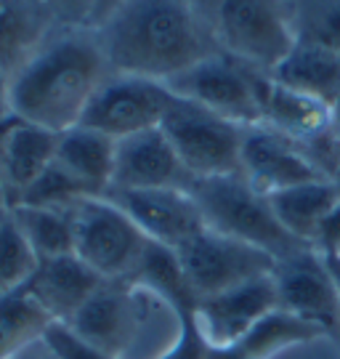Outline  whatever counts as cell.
Returning a JSON list of instances; mask_svg holds the SVG:
<instances>
[{"label": "cell", "mask_w": 340, "mask_h": 359, "mask_svg": "<svg viewBox=\"0 0 340 359\" xmlns=\"http://www.w3.org/2000/svg\"><path fill=\"white\" fill-rule=\"evenodd\" d=\"M277 309V287H274V277L268 274V277H258L237 287L200 298L194 304V320L210 344L226 346L245 333H250L258 322L266 320Z\"/></svg>", "instance_id": "obj_14"}, {"label": "cell", "mask_w": 340, "mask_h": 359, "mask_svg": "<svg viewBox=\"0 0 340 359\" xmlns=\"http://www.w3.org/2000/svg\"><path fill=\"white\" fill-rule=\"evenodd\" d=\"M157 306L168 304L147 287L130 280H107L67 325L90 346L123 359L136 346Z\"/></svg>", "instance_id": "obj_6"}, {"label": "cell", "mask_w": 340, "mask_h": 359, "mask_svg": "<svg viewBox=\"0 0 340 359\" xmlns=\"http://www.w3.org/2000/svg\"><path fill=\"white\" fill-rule=\"evenodd\" d=\"M268 75L287 88L308 93L332 107L340 93V53L298 38L292 51Z\"/></svg>", "instance_id": "obj_22"}, {"label": "cell", "mask_w": 340, "mask_h": 359, "mask_svg": "<svg viewBox=\"0 0 340 359\" xmlns=\"http://www.w3.org/2000/svg\"><path fill=\"white\" fill-rule=\"evenodd\" d=\"M301 40H311V43H319L329 51L340 53V0H332L325 8L308 19L306 29L298 32Z\"/></svg>", "instance_id": "obj_30"}, {"label": "cell", "mask_w": 340, "mask_h": 359, "mask_svg": "<svg viewBox=\"0 0 340 359\" xmlns=\"http://www.w3.org/2000/svg\"><path fill=\"white\" fill-rule=\"evenodd\" d=\"M38 269V256L27 243L13 213L0 218V295L25 287L32 271Z\"/></svg>", "instance_id": "obj_27"}, {"label": "cell", "mask_w": 340, "mask_h": 359, "mask_svg": "<svg viewBox=\"0 0 340 359\" xmlns=\"http://www.w3.org/2000/svg\"><path fill=\"white\" fill-rule=\"evenodd\" d=\"M189 3H191V8L205 19V25L213 29L215 16H218V11L224 8V3H226V0H189Z\"/></svg>", "instance_id": "obj_34"}, {"label": "cell", "mask_w": 340, "mask_h": 359, "mask_svg": "<svg viewBox=\"0 0 340 359\" xmlns=\"http://www.w3.org/2000/svg\"><path fill=\"white\" fill-rule=\"evenodd\" d=\"M189 192L200 208L208 229L255 245L266 253H271L277 261L308 248L282 229V224L268 205V197L252 189L242 179V173L194 179Z\"/></svg>", "instance_id": "obj_3"}, {"label": "cell", "mask_w": 340, "mask_h": 359, "mask_svg": "<svg viewBox=\"0 0 340 359\" xmlns=\"http://www.w3.org/2000/svg\"><path fill=\"white\" fill-rule=\"evenodd\" d=\"M75 256L104 280H128L139 266L147 237L109 197H83L72 205Z\"/></svg>", "instance_id": "obj_7"}, {"label": "cell", "mask_w": 340, "mask_h": 359, "mask_svg": "<svg viewBox=\"0 0 340 359\" xmlns=\"http://www.w3.org/2000/svg\"><path fill=\"white\" fill-rule=\"evenodd\" d=\"M319 338H325L319 327L277 309L266 320L258 322L250 333L237 338L234 344H226V346L210 344L208 359H271L285 348L319 341Z\"/></svg>", "instance_id": "obj_23"}, {"label": "cell", "mask_w": 340, "mask_h": 359, "mask_svg": "<svg viewBox=\"0 0 340 359\" xmlns=\"http://www.w3.org/2000/svg\"><path fill=\"white\" fill-rule=\"evenodd\" d=\"M266 72L237 62L234 56L215 51L165 86L176 96L226 117L237 126H261V80Z\"/></svg>", "instance_id": "obj_8"}, {"label": "cell", "mask_w": 340, "mask_h": 359, "mask_svg": "<svg viewBox=\"0 0 340 359\" xmlns=\"http://www.w3.org/2000/svg\"><path fill=\"white\" fill-rule=\"evenodd\" d=\"M170 99L173 90L160 80L109 72L93 93L80 126H88L120 142L141 130L160 128Z\"/></svg>", "instance_id": "obj_10"}, {"label": "cell", "mask_w": 340, "mask_h": 359, "mask_svg": "<svg viewBox=\"0 0 340 359\" xmlns=\"http://www.w3.org/2000/svg\"><path fill=\"white\" fill-rule=\"evenodd\" d=\"M107 283L75 253L56 258H40L38 269L27 280V290L40 306L48 311L53 322H69L88 298Z\"/></svg>", "instance_id": "obj_16"}, {"label": "cell", "mask_w": 340, "mask_h": 359, "mask_svg": "<svg viewBox=\"0 0 340 359\" xmlns=\"http://www.w3.org/2000/svg\"><path fill=\"white\" fill-rule=\"evenodd\" d=\"M176 253L197 301L258 277H268L277 266V258L271 253L208 226L176 248Z\"/></svg>", "instance_id": "obj_9"}, {"label": "cell", "mask_w": 340, "mask_h": 359, "mask_svg": "<svg viewBox=\"0 0 340 359\" xmlns=\"http://www.w3.org/2000/svg\"><path fill=\"white\" fill-rule=\"evenodd\" d=\"M43 6L56 19V25L75 29V27H88L93 0H43Z\"/></svg>", "instance_id": "obj_31"}, {"label": "cell", "mask_w": 340, "mask_h": 359, "mask_svg": "<svg viewBox=\"0 0 340 359\" xmlns=\"http://www.w3.org/2000/svg\"><path fill=\"white\" fill-rule=\"evenodd\" d=\"M325 256V253H322ZM327 258V264H329V271H332V277H335V283H338V287H340V264L335 261L332 256H325Z\"/></svg>", "instance_id": "obj_39"}, {"label": "cell", "mask_w": 340, "mask_h": 359, "mask_svg": "<svg viewBox=\"0 0 340 359\" xmlns=\"http://www.w3.org/2000/svg\"><path fill=\"white\" fill-rule=\"evenodd\" d=\"M191 181L189 170L160 128L141 130L117 142L109 189H189Z\"/></svg>", "instance_id": "obj_15"}, {"label": "cell", "mask_w": 340, "mask_h": 359, "mask_svg": "<svg viewBox=\"0 0 340 359\" xmlns=\"http://www.w3.org/2000/svg\"><path fill=\"white\" fill-rule=\"evenodd\" d=\"M332 258H335V261H338V264H340V253H335V256H332Z\"/></svg>", "instance_id": "obj_41"}, {"label": "cell", "mask_w": 340, "mask_h": 359, "mask_svg": "<svg viewBox=\"0 0 340 359\" xmlns=\"http://www.w3.org/2000/svg\"><path fill=\"white\" fill-rule=\"evenodd\" d=\"M338 200L340 189L332 179L303 181V184L268 194V205L282 224V229L308 248H314L316 234Z\"/></svg>", "instance_id": "obj_20"}, {"label": "cell", "mask_w": 340, "mask_h": 359, "mask_svg": "<svg viewBox=\"0 0 340 359\" xmlns=\"http://www.w3.org/2000/svg\"><path fill=\"white\" fill-rule=\"evenodd\" d=\"M96 32L88 27L50 35L11 77V115L53 133L80 126L93 93L109 77Z\"/></svg>", "instance_id": "obj_2"}, {"label": "cell", "mask_w": 340, "mask_h": 359, "mask_svg": "<svg viewBox=\"0 0 340 359\" xmlns=\"http://www.w3.org/2000/svg\"><path fill=\"white\" fill-rule=\"evenodd\" d=\"M314 248L319 250V253H325V256H335V253H340V200L327 213V218H325L322 229H319V234H316Z\"/></svg>", "instance_id": "obj_32"}, {"label": "cell", "mask_w": 340, "mask_h": 359, "mask_svg": "<svg viewBox=\"0 0 340 359\" xmlns=\"http://www.w3.org/2000/svg\"><path fill=\"white\" fill-rule=\"evenodd\" d=\"M53 25L43 0H0V72L16 75L50 38Z\"/></svg>", "instance_id": "obj_19"}, {"label": "cell", "mask_w": 340, "mask_h": 359, "mask_svg": "<svg viewBox=\"0 0 340 359\" xmlns=\"http://www.w3.org/2000/svg\"><path fill=\"white\" fill-rule=\"evenodd\" d=\"M93 32L112 72L160 83L221 51L189 0H128Z\"/></svg>", "instance_id": "obj_1"}, {"label": "cell", "mask_w": 340, "mask_h": 359, "mask_svg": "<svg viewBox=\"0 0 340 359\" xmlns=\"http://www.w3.org/2000/svg\"><path fill=\"white\" fill-rule=\"evenodd\" d=\"M11 192H8V184H6V179H3V173H0V218H6L8 213H11Z\"/></svg>", "instance_id": "obj_37"}, {"label": "cell", "mask_w": 340, "mask_h": 359, "mask_svg": "<svg viewBox=\"0 0 340 359\" xmlns=\"http://www.w3.org/2000/svg\"><path fill=\"white\" fill-rule=\"evenodd\" d=\"M13 218L19 224L27 243L32 245L35 256L56 258L75 253V224L72 208H32L13 205Z\"/></svg>", "instance_id": "obj_26"}, {"label": "cell", "mask_w": 340, "mask_h": 359, "mask_svg": "<svg viewBox=\"0 0 340 359\" xmlns=\"http://www.w3.org/2000/svg\"><path fill=\"white\" fill-rule=\"evenodd\" d=\"M48 311L32 298L27 287L0 295V359H13L40 341L50 327Z\"/></svg>", "instance_id": "obj_25"}, {"label": "cell", "mask_w": 340, "mask_h": 359, "mask_svg": "<svg viewBox=\"0 0 340 359\" xmlns=\"http://www.w3.org/2000/svg\"><path fill=\"white\" fill-rule=\"evenodd\" d=\"M218 48L258 72H271L298 43L279 0H226L213 22Z\"/></svg>", "instance_id": "obj_5"}, {"label": "cell", "mask_w": 340, "mask_h": 359, "mask_svg": "<svg viewBox=\"0 0 340 359\" xmlns=\"http://www.w3.org/2000/svg\"><path fill=\"white\" fill-rule=\"evenodd\" d=\"M59 133L25 123L19 117L0 120V173L8 184L11 203L56 160Z\"/></svg>", "instance_id": "obj_18"}, {"label": "cell", "mask_w": 340, "mask_h": 359, "mask_svg": "<svg viewBox=\"0 0 340 359\" xmlns=\"http://www.w3.org/2000/svg\"><path fill=\"white\" fill-rule=\"evenodd\" d=\"M261 126L287 136L303 149L335 130L329 104L287 88L271 75L261 80Z\"/></svg>", "instance_id": "obj_17"}, {"label": "cell", "mask_w": 340, "mask_h": 359, "mask_svg": "<svg viewBox=\"0 0 340 359\" xmlns=\"http://www.w3.org/2000/svg\"><path fill=\"white\" fill-rule=\"evenodd\" d=\"M332 123H335V130H340V93L338 99L332 102Z\"/></svg>", "instance_id": "obj_40"}, {"label": "cell", "mask_w": 340, "mask_h": 359, "mask_svg": "<svg viewBox=\"0 0 340 359\" xmlns=\"http://www.w3.org/2000/svg\"><path fill=\"white\" fill-rule=\"evenodd\" d=\"M13 359H56V354L48 348V344L40 338V341H35L32 346H27L22 354H16Z\"/></svg>", "instance_id": "obj_35"}, {"label": "cell", "mask_w": 340, "mask_h": 359, "mask_svg": "<svg viewBox=\"0 0 340 359\" xmlns=\"http://www.w3.org/2000/svg\"><path fill=\"white\" fill-rule=\"evenodd\" d=\"M83 197H90L86 187L72 179L56 160L50 163L38 179L27 187L25 192L13 200V205H32V208H72Z\"/></svg>", "instance_id": "obj_28"}, {"label": "cell", "mask_w": 340, "mask_h": 359, "mask_svg": "<svg viewBox=\"0 0 340 359\" xmlns=\"http://www.w3.org/2000/svg\"><path fill=\"white\" fill-rule=\"evenodd\" d=\"M240 173L252 189L274 194L303 181L327 179L301 144L266 126H247L242 136Z\"/></svg>", "instance_id": "obj_12"}, {"label": "cell", "mask_w": 340, "mask_h": 359, "mask_svg": "<svg viewBox=\"0 0 340 359\" xmlns=\"http://www.w3.org/2000/svg\"><path fill=\"white\" fill-rule=\"evenodd\" d=\"M271 277L282 311L340 341V287L329 271L327 258L316 248H303L277 261Z\"/></svg>", "instance_id": "obj_11"}, {"label": "cell", "mask_w": 340, "mask_h": 359, "mask_svg": "<svg viewBox=\"0 0 340 359\" xmlns=\"http://www.w3.org/2000/svg\"><path fill=\"white\" fill-rule=\"evenodd\" d=\"M8 93H11V77L6 72H0V120L11 117V102H8Z\"/></svg>", "instance_id": "obj_36"}, {"label": "cell", "mask_w": 340, "mask_h": 359, "mask_svg": "<svg viewBox=\"0 0 340 359\" xmlns=\"http://www.w3.org/2000/svg\"><path fill=\"white\" fill-rule=\"evenodd\" d=\"M104 197H109L151 243L181 248L205 229L189 189H109Z\"/></svg>", "instance_id": "obj_13"}, {"label": "cell", "mask_w": 340, "mask_h": 359, "mask_svg": "<svg viewBox=\"0 0 340 359\" xmlns=\"http://www.w3.org/2000/svg\"><path fill=\"white\" fill-rule=\"evenodd\" d=\"M114 149H117L114 139L88 128V126H75V128L59 133L56 163L72 179L80 181L90 197H101L112 187Z\"/></svg>", "instance_id": "obj_21"}, {"label": "cell", "mask_w": 340, "mask_h": 359, "mask_svg": "<svg viewBox=\"0 0 340 359\" xmlns=\"http://www.w3.org/2000/svg\"><path fill=\"white\" fill-rule=\"evenodd\" d=\"M160 130L168 136L191 179L240 173L245 126H237L197 102L173 93Z\"/></svg>", "instance_id": "obj_4"}, {"label": "cell", "mask_w": 340, "mask_h": 359, "mask_svg": "<svg viewBox=\"0 0 340 359\" xmlns=\"http://www.w3.org/2000/svg\"><path fill=\"white\" fill-rule=\"evenodd\" d=\"M340 133V130H338ZM329 179L335 181V187L340 189V144H338V154H335V165H332V173H329Z\"/></svg>", "instance_id": "obj_38"}, {"label": "cell", "mask_w": 340, "mask_h": 359, "mask_svg": "<svg viewBox=\"0 0 340 359\" xmlns=\"http://www.w3.org/2000/svg\"><path fill=\"white\" fill-rule=\"evenodd\" d=\"M43 341L56 354V359H114L109 354H104L101 348L90 346L88 341H83L67 322H50Z\"/></svg>", "instance_id": "obj_29"}, {"label": "cell", "mask_w": 340, "mask_h": 359, "mask_svg": "<svg viewBox=\"0 0 340 359\" xmlns=\"http://www.w3.org/2000/svg\"><path fill=\"white\" fill-rule=\"evenodd\" d=\"M128 0H93V8H90V19H88V29H99L109 16L120 11Z\"/></svg>", "instance_id": "obj_33"}, {"label": "cell", "mask_w": 340, "mask_h": 359, "mask_svg": "<svg viewBox=\"0 0 340 359\" xmlns=\"http://www.w3.org/2000/svg\"><path fill=\"white\" fill-rule=\"evenodd\" d=\"M130 283L147 287L149 293L163 298L168 306L176 311V317L186 314L194 309L197 298L189 290V283L184 277L181 261H178L176 248H168L160 243H147L144 256H141L136 271L128 277Z\"/></svg>", "instance_id": "obj_24"}]
</instances>
